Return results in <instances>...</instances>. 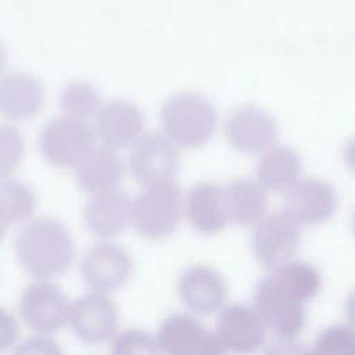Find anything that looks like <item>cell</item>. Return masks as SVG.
Returning <instances> with one entry per match:
<instances>
[{"label":"cell","instance_id":"5bb4252c","mask_svg":"<svg viewBox=\"0 0 355 355\" xmlns=\"http://www.w3.org/2000/svg\"><path fill=\"white\" fill-rule=\"evenodd\" d=\"M336 190L319 178L298 180L286 191L283 212L298 226L327 222L337 209Z\"/></svg>","mask_w":355,"mask_h":355},{"label":"cell","instance_id":"1f68e13d","mask_svg":"<svg viewBox=\"0 0 355 355\" xmlns=\"http://www.w3.org/2000/svg\"><path fill=\"white\" fill-rule=\"evenodd\" d=\"M8 226H10V225H8V222L6 220V218H4V215H3V212H1V209H0V240H1V237L4 236V233H6V230H7Z\"/></svg>","mask_w":355,"mask_h":355},{"label":"cell","instance_id":"f1b7e54d","mask_svg":"<svg viewBox=\"0 0 355 355\" xmlns=\"http://www.w3.org/2000/svg\"><path fill=\"white\" fill-rule=\"evenodd\" d=\"M12 355H64V352L50 336L35 334L19 343Z\"/></svg>","mask_w":355,"mask_h":355},{"label":"cell","instance_id":"6da1fadb","mask_svg":"<svg viewBox=\"0 0 355 355\" xmlns=\"http://www.w3.org/2000/svg\"><path fill=\"white\" fill-rule=\"evenodd\" d=\"M15 255L28 275L36 280H50L72 266L75 241L61 222L53 218H36L17 234Z\"/></svg>","mask_w":355,"mask_h":355},{"label":"cell","instance_id":"ac0fdd59","mask_svg":"<svg viewBox=\"0 0 355 355\" xmlns=\"http://www.w3.org/2000/svg\"><path fill=\"white\" fill-rule=\"evenodd\" d=\"M143 126L141 111L126 100H112L97 112V135L107 147L114 150L133 144L141 136Z\"/></svg>","mask_w":355,"mask_h":355},{"label":"cell","instance_id":"44dd1931","mask_svg":"<svg viewBox=\"0 0 355 355\" xmlns=\"http://www.w3.org/2000/svg\"><path fill=\"white\" fill-rule=\"evenodd\" d=\"M229 222L255 226L268 211L266 190L254 180L234 179L223 187Z\"/></svg>","mask_w":355,"mask_h":355},{"label":"cell","instance_id":"ffe728a7","mask_svg":"<svg viewBox=\"0 0 355 355\" xmlns=\"http://www.w3.org/2000/svg\"><path fill=\"white\" fill-rule=\"evenodd\" d=\"M78 184L86 193L97 194L116 189L123 178V164L114 148L107 146L90 148L75 165Z\"/></svg>","mask_w":355,"mask_h":355},{"label":"cell","instance_id":"4fadbf2b","mask_svg":"<svg viewBox=\"0 0 355 355\" xmlns=\"http://www.w3.org/2000/svg\"><path fill=\"white\" fill-rule=\"evenodd\" d=\"M178 294L189 313L207 316L218 313L226 305L227 284L218 269L197 263L180 275Z\"/></svg>","mask_w":355,"mask_h":355},{"label":"cell","instance_id":"83f0119b","mask_svg":"<svg viewBox=\"0 0 355 355\" xmlns=\"http://www.w3.org/2000/svg\"><path fill=\"white\" fill-rule=\"evenodd\" d=\"M25 154V143L19 130L11 125H0V180L19 166Z\"/></svg>","mask_w":355,"mask_h":355},{"label":"cell","instance_id":"603a6c76","mask_svg":"<svg viewBox=\"0 0 355 355\" xmlns=\"http://www.w3.org/2000/svg\"><path fill=\"white\" fill-rule=\"evenodd\" d=\"M269 273L305 304L313 300L322 288V276L319 270L306 261L293 258L269 270Z\"/></svg>","mask_w":355,"mask_h":355},{"label":"cell","instance_id":"8992f818","mask_svg":"<svg viewBox=\"0 0 355 355\" xmlns=\"http://www.w3.org/2000/svg\"><path fill=\"white\" fill-rule=\"evenodd\" d=\"M67 326L82 343L103 344L118 333L119 312L110 295L89 291L69 302Z\"/></svg>","mask_w":355,"mask_h":355},{"label":"cell","instance_id":"4dcf8cb0","mask_svg":"<svg viewBox=\"0 0 355 355\" xmlns=\"http://www.w3.org/2000/svg\"><path fill=\"white\" fill-rule=\"evenodd\" d=\"M18 336V322L11 312L0 308V352L11 347Z\"/></svg>","mask_w":355,"mask_h":355},{"label":"cell","instance_id":"f546056e","mask_svg":"<svg viewBox=\"0 0 355 355\" xmlns=\"http://www.w3.org/2000/svg\"><path fill=\"white\" fill-rule=\"evenodd\" d=\"M263 355H311V345L298 337H273L262 347Z\"/></svg>","mask_w":355,"mask_h":355},{"label":"cell","instance_id":"e0dca14e","mask_svg":"<svg viewBox=\"0 0 355 355\" xmlns=\"http://www.w3.org/2000/svg\"><path fill=\"white\" fill-rule=\"evenodd\" d=\"M183 214L201 234L222 232L229 223L223 187L209 182L196 184L183 201Z\"/></svg>","mask_w":355,"mask_h":355},{"label":"cell","instance_id":"d4e9b609","mask_svg":"<svg viewBox=\"0 0 355 355\" xmlns=\"http://www.w3.org/2000/svg\"><path fill=\"white\" fill-rule=\"evenodd\" d=\"M60 105L65 116L85 121L98 112L100 94L92 83L75 80L64 87L60 97Z\"/></svg>","mask_w":355,"mask_h":355},{"label":"cell","instance_id":"ba28073f","mask_svg":"<svg viewBox=\"0 0 355 355\" xmlns=\"http://www.w3.org/2000/svg\"><path fill=\"white\" fill-rule=\"evenodd\" d=\"M133 273L130 254L111 241L90 247L80 261V275L92 293L110 295L122 288Z\"/></svg>","mask_w":355,"mask_h":355},{"label":"cell","instance_id":"7a4b0ae2","mask_svg":"<svg viewBox=\"0 0 355 355\" xmlns=\"http://www.w3.org/2000/svg\"><path fill=\"white\" fill-rule=\"evenodd\" d=\"M161 123L165 136L176 146L194 148L212 137L218 118L214 105L204 96L179 93L164 104Z\"/></svg>","mask_w":355,"mask_h":355},{"label":"cell","instance_id":"52a82bcc","mask_svg":"<svg viewBox=\"0 0 355 355\" xmlns=\"http://www.w3.org/2000/svg\"><path fill=\"white\" fill-rule=\"evenodd\" d=\"M155 338L161 355H226L214 330L189 312L166 316Z\"/></svg>","mask_w":355,"mask_h":355},{"label":"cell","instance_id":"277c9868","mask_svg":"<svg viewBox=\"0 0 355 355\" xmlns=\"http://www.w3.org/2000/svg\"><path fill=\"white\" fill-rule=\"evenodd\" d=\"M251 305L266 331L276 337H298L305 326L306 304L291 294L270 273L257 284Z\"/></svg>","mask_w":355,"mask_h":355},{"label":"cell","instance_id":"484cf974","mask_svg":"<svg viewBox=\"0 0 355 355\" xmlns=\"http://www.w3.org/2000/svg\"><path fill=\"white\" fill-rule=\"evenodd\" d=\"M311 355H355L354 331L344 324L323 329L311 345Z\"/></svg>","mask_w":355,"mask_h":355},{"label":"cell","instance_id":"7c38bea8","mask_svg":"<svg viewBox=\"0 0 355 355\" xmlns=\"http://www.w3.org/2000/svg\"><path fill=\"white\" fill-rule=\"evenodd\" d=\"M39 146L50 164L60 168L75 166L92 148L93 132L85 121L55 118L43 126Z\"/></svg>","mask_w":355,"mask_h":355},{"label":"cell","instance_id":"5b68a950","mask_svg":"<svg viewBox=\"0 0 355 355\" xmlns=\"http://www.w3.org/2000/svg\"><path fill=\"white\" fill-rule=\"evenodd\" d=\"M180 159V151L172 140L161 133H148L133 143L128 165L132 176L147 187L172 182Z\"/></svg>","mask_w":355,"mask_h":355},{"label":"cell","instance_id":"8fae6325","mask_svg":"<svg viewBox=\"0 0 355 355\" xmlns=\"http://www.w3.org/2000/svg\"><path fill=\"white\" fill-rule=\"evenodd\" d=\"M69 302L58 286L50 280H36L22 291L19 313L36 334L51 336L67 324Z\"/></svg>","mask_w":355,"mask_h":355},{"label":"cell","instance_id":"2e32d148","mask_svg":"<svg viewBox=\"0 0 355 355\" xmlns=\"http://www.w3.org/2000/svg\"><path fill=\"white\" fill-rule=\"evenodd\" d=\"M132 204L130 197L118 189L93 194L83 209L86 229L104 241L123 233L132 223Z\"/></svg>","mask_w":355,"mask_h":355},{"label":"cell","instance_id":"d6a6232c","mask_svg":"<svg viewBox=\"0 0 355 355\" xmlns=\"http://www.w3.org/2000/svg\"><path fill=\"white\" fill-rule=\"evenodd\" d=\"M6 60H7V55H6V51L3 49V46L0 44V73L4 71L6 68Z\"/></svg>","mask_w":355,"mask_h":355},{"label":"cell","instance_id":"4316f807","mask_svg":"<svg viewBox=\"0 0 355 355\" xmlns=\"http://www.w3.org/2000/svg\"><path fill=\"white\" fill-rule=\"evenodd\" d=\"M111 355H161V351L155 334L143 329H126L112 337Z\"/></svg>","mask_w":355,"mask_h":355},{"label":"cell","instance_id":"30bf717a","mask_svg":"<svg viewBox=\"0 0 355 355\" xmlns=\"http://www.w3.org/2000/svg\"><path fill=\"white\" fill-rule=\"evenodd\" d=\"M300 245V226L283 211L266 214L251 236L252 254L259 265L272 270L294 258Z\"/></svg>","mask_w":355,"mask_h":355},{"label":"cell","instance_id":"cb8c5ba5","mask_svg":"<svg viewBox=\"0 0 355 355\" xmlns=\"http://www.w3.org/2000/svg\"><path fill=\"white\" fill-rule=\"evenodd\" d=\"M36 202V194L26 183L10 178L0 180V209L8 225L28 220Z\"/></svg>","mask_w":355,"mask_h":355},{"label":"cell","instance_id":"9a60e30c","mask_svg":"<svg viewBox=\"0 0 355 355\" xmlns=\"http://www.w3.org/2000/svg\"><path fill=\"white\" fill-rule=\"evenodd\" d=\"M226 139L232 147L245 154H259L273 144L277 126L263 110L243 105L230 112L225 125Z\"/></svg>","mask_w":355,"mask_h":355},{"label":"cell","instance_id":"9c48e42d","mask_svg":"<svg viewBox=\"0 0 355 355\" xmlns=\"http://www.w3.org/2000/svg\"><path fill=\"white\" fill-rule=\"evenodd\" d=\"M214 333L226 354L250 355L266 343V329L251 304H229L216 313Z\"/></svg>","mask_w":355,"mask_h":355},{"label":"cell","instance_id":"7402d4cb","mask_svg":"<svg viewBox=\"0 0 355 355\" xmlns=\"http://www.w3.org/2000/svg\"><path fill=\"white\" fill-rule=\"evenodd\" d=\"M301 173V161L288 147H273L265 151L257 166L258 183L269 191H287Z\"/></svg>","mask_w":355,"mask_h":355},{"label":"cell","instance_id":"d6986e66","mask_svg":"<svg viewBox=\"0 0 355 355\" xmlns=\"http://www.w3.org/2000/svg\"><path fill=\"white\" fill-rule=\"evenodd\" d=\"M44 90L32 75L14 72L0 79V114L8 119L33 118L43 107Z\"/></svg>","mask_w":355,"mask_h":355},{"label":"cell","instance_id":"3957f363","mask_svg":"<svg viewBox=\"0 0 355 355\" xmlns=\"http://www.w3.org/2000/svg\"><path fill=\"white\" fill-rule=\"evenodd\" d=\"M183 214L180 189L172 182L147 186L132 204V225L147 239L172 234Z\"/></svg>","mask_w":355,"mask_h":355}]
</instances>
